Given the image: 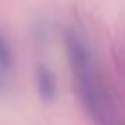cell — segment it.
I'll use <instances>...</instances> for the list:
<instances>
[{"label": "cell", "instance_id": "3", "mask_svg": "<svg viewBox=\"0 0 125 125\" xmlns=\"http://www.w3.org/2000/svg\"><path fill=\"white\" fill-rule=\"evenodd\" d=\"M14 66V55H12V47L6 39V35L0 29V68L2 70H12Z\"/></svg>", "mask_w": 125, "mask_h": 125}, {"label": "cell", "instance_id": "4", "mask_svg": "<svg viewBox=\"0 0 125 125\" xmlns=\"http://www.w3.org/2000/svg\"><path fill=\"white\" fill-rule=\"evenodd\" d=\"M8 80H6V76H4V72H2V68H0V92H4V90H8Z\"/></svg>", "mask_w": 125, "mask_h": 125}, {"label": "cell", "instance_id": "1", "mask_svg": "<svg viewBox=\"0 0 125 125\" xmlns=\"http://www.w3.org/2000/svg\"><path fill=\"white\" fill-rule=\"evenodd\" d=\"M64 49H66L68 66L72 70L76 92H78L88 115L98 125H119L113 105H111V102L105 94V88L98 76V70L94 66L90 49L86 47L82 37L68 31L64 35Z\"/></svg>", "mask_w": 125, "mask_h": 125}, {"label": "cell", "instance_id": "2", "mask_svg": "<svg viewBox=\"0 0 125 125\" xmlns=\"http://www.w3.org/2000/svg\"><path fill=\"white\" fill-rule=\"evenodd\" d=\"M35 84H37V94L43 102L51 104L57 98V78H55V72L49 68V64L37 62V66H35Z\"/></svg>", "mask_w": 125, "mask_h": 125}]
</instances>
